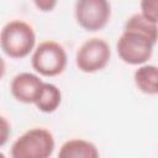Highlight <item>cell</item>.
<instances>
[{
    "label": "cell",
    "mask_w": 158,
    "mask_h": 158,
    "mask_svg": "<svg viewBox=\"0 0 158 158\" xmlns=\"http://www.w3.org/2000/svg\"><path fill=\"white\" fill-rule=\"evenodd\" d=\"M2 52L14 59H21L30 54L36 43V35L31 25L22 20L7 22L0 36Z\"/></svg>",
    "instance_id": "6da1fadb"
},
{
    "label": "cell",
    "mask_w": 158,
    "mask_h": 158,
    "mask_svg": "<svg viewBox=\"0 0 158 158\" xmlns=\"http://www.w3.org/2000/svg\"><path fill=\"white\" fill-rule=\"evenodd\" d=\"M156 43V40L143 32L123 28V32L116 43V49L122 62L131 65H141L152 57Z\"/></svg>",
    "instance_id": "7a4b0ae2"
},
{
    "label": "cell",
    "mask_w": 158,
    "mask_h": 158,
    "mask_svg": "<svg viewBox=\"0 0 158 158\" xmlns=\"http://www.w3.org/2000/svg\"><path fill=\"white\" fill-rule=\"evenodd\" d=\"M54 151L53 135L43 127H33L22 133L11 146L14 158H47Z\"/></svg>",
    "instance_id": "3957f363"
},
{
    "label": "cell",
    "mask_w": 158,
    "mask_h": 158,
    "mask_svg": "<svg viewBox=\"0 0 158 158\" xmlns=\"http://www.w3.org/2000/svg\"><path fill=\"white\" fill-rule=\"evenodd\" d=\"M67 53L56 41H44L37 46L32 54L33 69L43 77H57L67 67Z\"/></svg>",
    "instance_id": "277c9868"
},
{
    "label": "cell",
    "mask_w": 158,
    "mask_h": 158,
    "mask_svg": "<svg viewBox=\"0 0 158 158\" xmlns=\"http://www.w3.org/2000/svg\"><path fill=\"white\" fill-rule=\"evenodd\" d=\"M111 58V49L102 38L93 37L85 41L75 54V64L83 73H95L104 69Z\"/></svg>",
    "instance_id": "5b68a950"
},
{
    "label": "cell",
    "mask_w": 158,
    "mask_h": 158,
    "mask_svg": "<svg viewBox=\"0 0 158 158\" xmlns=\"http://www.w3.org/2000/svg\"><path fill=\"white\" fill-rule=\"evenodd\" d=\"M75 20L78 25L89 32L102 30L111 17L109 0H77Z\"/></svg>",
    "instance_id": "8992f818"
},
{
    "label": "cell",
    "mask_w": 158,
    "mask_h": 158,
    "mask_svg": "<svg viewBox=\"0 0 158 158\" xmlns=\"http://www.w3.org/2000/svg\"><path fill=\"white\" fill-rule=\"evenodd\" d=\"M44 81L32 73H20L11 80L10 90L12 96L23 104H35L38 99Z\"/></svg>",
    "instance_id": "52a82bcc"
},
{
    "label": "cell",
    "mask_w": 158,
    "mask_h": 158,
    "mask_svg": "<svg viewBox=\"0 0 158 158\" xmlns=\"http://www.w3.org/2000/svg\"><path fill=\"white\" fill-rule=\"evenodd\" d=\"M58 156L60 158H98L99 151L94 143L75 138L63 143Z\"/></svg>",
    "instance_id": "ba28073f"
},
{
    "label": "cell",
    "mask_w": 158,
    "mask_h": 158,
    "mask_svg": "<svg viewBox=\"0 0 158 158\" xmlns=\"http://www.w3.org/2000/svg\"><path fill=\"white\" fill-rule=\"evenodd\" d=\"M135 83L139 91L147 95H158V67L144 64L135 72Z\"/></svg>",
    "instance_id": "9c48e42d"
},
{
    "label": "cell",
    "mask_w": 158,
    "mask_h": 158,
    "mask_svg": "<svg viewBox=\"0 0 158 158\" xmlns=\"http://www.w3.org/2000/svg\"><path fill=\"white\" fill-rule=\"evenodd\" d=\"M60 102H62L60 90L54 84L44 83L41 90V94L38 99L36 100L35 105L40 111L44 114H51V112H54L59 107Z\"/></svg>",
    "instance_id": "30bf717a"
},
{
    "label": "cell",
    "mask_w": 158,
    "mask_h": 158,
    "mask_svg": "<svg viewBox=\"0 0 158 158\" xmlns=\"http://www.w3.org/2000/svg\"><path fill=\"white\" fill-rule=\"evenodd\" d=\"M141 14L149 21L158 23V0H141Z\"/></svg>",
    "instance_id": "8fae6325"
},
{
    "label": "cell",
    "mask_w": 158,
    "mask_h": 158,
    "mask_svg": "<svg viewBox=\"0 0 158 158\" xmlns=\"http://www.w3.org/2000/svg\"><path fill=\"white\" fill-rule=\"evenodd\" d=\"M6 120H5V117H2V136H1V146L5 143V141H6V135H5V131L7 130V127H6Z\"/></svg>",
    "instance_id": "7c38bea8"
}]
</instances>
